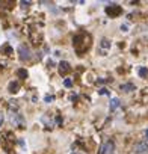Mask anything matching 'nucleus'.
I'll use <instances>...</instances> for the list:
<instances>
[{
	"label": "nucleus",
	"instance_id": "1",
	"mask_svg": "<svg viewBox=\"0 0 148 154\" xmlns=\"http://www.w3.org/2000/svg\"><path fill=\"white\" fill-rule=\"evenodd\" d=\"M133 154H148V140H140L133 146Z\"/></svg>",
	"mask_w": 148,
	"mask_h": 154
},
{
	"label": "nucleus",
	"instance_id": "2",
	"mask_svg": "<svg viewBox=\"0 0 148 154\" xmlns=\"http://www.w3.org/2000/svg\"><path fill=\"white\" fill-rule=\"evenodd\" d=\"M113 149H115L113 142H112V140H107V142H104V143L101 145L98 154H113Z\"/></svg>",
	"mask_w": 148,
	"mask_h": 154
},
{
	"label": "nucleus",
	"instance_id": "3",
	"mask_svg": "<svg viewBox=\"0 0 148 154\" xmlns=\"http://www.w3.org/2000/svg\"><path fill=\"white\" fill-rule=\"evenodd\" d=\"M59 66H60V68H59V72H60V74H62V72L69 71V65H68V62H62Z\"/></svg>",
	"mask_w": 148,
	"mask_h": 154
},
{
	"label": "nucleus",
	"instance_id": "4",
	"mask_svg": "<svg viewBox=\"0 0 148 154\" xmlns=\"http://www.w3.org/2000/svg\"><path fill=\"white\" fill-rule=\"evenodd\" d=\"M116 107H119V100H118V98H112V100H110V109L113 110V109H116Z\"/></svg>",
	"mask_w": 148,
	"mask_h": 154
},
{
	"label": "nucleus",
	"instance_id": "5",
	"mask_svg": "<svg viewBox=\"0 0 148 154\" xmlns=\"http://www.w3.org/2000/svg\"><path fill=\"white\" fill-rule=\"evenodd\" d=\"M100 45H101L103 48H110V45H112V44H110V41H107V39H103Z\"/></svg>",
	"mask_w": 148,
	"mask_h": 154
},
{
	"label": "nucleus",
	"instance_id": "6",
	"mask_svg": "<svg viewBox=\"0 0 148 154\" xmlns=\"http://www.w3.org/2000/svg\"><path fill=\"white\" fill-rule=\"evenodd\" d=\"M121 89H124L125 92H130L131 89H134V86L133 85H121Z\"/></svg>",
	"mask_w": 148,
	"mask_h": 154
},
{
	"label": "nucleus",
	"instance_id": "7",
	"mask_svg": "<svg viewBox=\"0 0 148 154\" xmlns=\"http://www.w3.org/2000/svg\"><path fill=\"white\" fill-rule=\"evenodd\" d=\"M119 29H121V32H124V33H127V32H128V26H127V24H121V27H119Z\"/></svg>",
	"mask_w": 148,
	"mask_h": 154
},
{
	"label": "nucleus",
	"instance_id": "8",
	"mask_svg": "<svg viewBox=\"0 0 148 154\" xmlns=\"http://www.w3.org/2000/svg\"><path fill=\"white\" fill-rule=\"evenodd\" d=\"M51 100H53V97H45V101H47V103H48V101H51Z\"/></svg>",
	"mask_w": 148,
	"mask_h": 154
},
{
	"label": "nucleus",
	"instance_id": "9",
	"mask_svg": "<svg viewBox=\"0 0 148 154\" xmlns=\"http://www.w3.org/2000/svg\"><path fill=\"white\" fill-rule=\"evenodd\" d=\"M2 122H3V115L0 113V125H2Z\"/></svg>",
	"mask_w": 148,
	"mask_h": 154
},
{
	"label": "nucleus",
	"instance_id": "10",
	"mask_svg": "<svg viewBox=\"0 0 148 154\" xmlns=\"http://www.w3.org/2000/svg\"><path fill=\"white\" fill-rule=\"evenodd\" d=\"M145 134H146V136H148V130H146V131H145Z\"/></svg>",
	"mask_w": 148,
	"mask_h": 154
}]
</instances>
